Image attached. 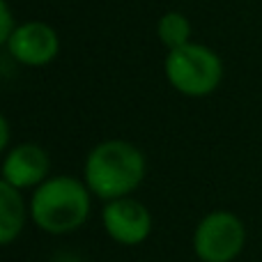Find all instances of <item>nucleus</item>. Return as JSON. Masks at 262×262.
Masks as SVG:
<instances>
[{"label": "nucleus", "mask_w": 262, "mask_h": 262, "mask_svg": "<svg viewBox=\"0 0 262 262\" xmlns=\"http://www.w3.org/2000/svg\"><path fill=\"white\" fill-rule=\"evenodd\" d=\"M147 163L134 143L122 138H111L95 145L85 159L83 177L97 198L118 200L127 198L145 180Z\"/></svg>", "instance_id": "obj_1"}, {"label": "nucleus", "mask_w": 262, "mask_h": 262, "mask_svg": "<svg viewBox=\"0 0 262 262\" xmlns=\"http://www.w3.org/2000/svg\"><path fill=\"white\" fill-rule=\"evenodd\" d=\"M90 193L85 182L69 175H55L41 182L30 198V216L44 232L64 235L88 221Z\"/></svg>", "instance_id": "obj_2"}, {"label": "nucleus", "mask_w": 262, "mask_h": 262, "mask_svg": "<svg viewBox=\"0 0 262 262\" xmlns=\"http://www.w3.org/2000/svg\"><path fill=\"white\" fill-rule=\"evenodd\" d=\"M166 78L180 95L203 99L219 90L223 81V62L214 49L198 41L166 53Z\"/></svg>", "instance_id": "obj_3"}, {"label": "nucleus", "mask_w": 262, "mask_h": 262, "mask_svg": "<svg viewBox=\"0 0 262 262\" xmlns=\"http://www.w3.org/2000/svg\"><path fill=\"white\" fill-rule=\"evenodd\" d=\"M246 230L232 212H212L198 223L193 251L203 262H232L244 249Z\"/></svg>", "instance_id": "obj_4"}, {"label": "nucleus", "mask_w": 262, "mask_h": 262, "mask_svg": "<svg viewBox=\"0 0 262 262\" xmlns=\"http://www.w3.org/2000/svg\"><path fill=\"white\" fill-rule=\"evenodd\" d=\"M3 46L14 62L23 67H44L58 58L60 37L46 21H23Z\"/></svg>", "instance_id": "obj_5"}, {"label": "nucleus", "mask_w": 262, "mask_h": 262, "mask_svg": "<svg viewBox=\"0 0 262 262\" xmlns=\"http://www.w3.org/2000/svg\"><path fill=\"white\" fill-rule=\"evenodd\" d=\"M101 221H104L106 232L118 244L124 246H136L145 242L152 230V216H149L147 207L134 200L131 195L108 200L101 212Z\"/></svg>", "instance_id": "obj_6"}, {"label": "nucleus", "mask_w": 262, "mask_h": 262, "mask_svg": "<svg viewBox=\"0 0 262 262\" xmlns=\"http://www.w3.org/2000/svg\"><path fill=\"white\" fill-rule=\"evenodd\" d=\"M49 154L37 143H18L7 149L3 161V182L14 189H30L46 182L49 175Z\"/></svg>", "instance_id": "obj_7"}, {"label": "nucleus", "mask_w": 262, "mask_h": 262, "mask_svg": "<svg viewBox=\"0 0 262 262\" xmlns=\"http://www.w3.org/2000/svg\"><path fill=\"white\" fill-rule=\"evenodd\" d=\"M26 221V205L21 191L7 182H0V242L12 244L23 230Z\"/></svg>", "instance_id": "obj_8"}, {"label": "nucleus", "mask_w": 262, "mask_h": 262, "mask_svg": "<svg viewBox=\"0 0 262 262\" xmlns=\"http://www.w3.org/2000/svg\"><path fill=\"white\" fill-rule=\"evenodd\" d=\"M157 37L168 51L191 41V21L182 12H166L157 21Z\"/></svg>", "instance_id": "obj_9"}, {"label": "nucleus", "mask_w": 262, "mask_h": 262, "mask_svg": "<svg viewBox=\"0 0 262 262\" xmlns=\"http://www.w3.org/2000/svg\"><path fill=\"white\" fill-rule=\"evenodd\" d=\"M18 23L14 21V14H12V7H9L7 0H0V44L12 37V32L16 30Z\"/></svg>", "instance_id": "obj_10"}, {"label": "nucleus", "mask_w": 262, "mask_h": 262, "mask_svg": "<svg viewBox=\"0 0 262 262\" xmlns=\"http://www.w3.org/2000/svg\"><path fill=\"white\" fill-rule=\"evenodd\" d=\"M0 149H9V120L5 115L0 118Z\"/></svg>", "instance_id": "obj_11"}]
</instances>
